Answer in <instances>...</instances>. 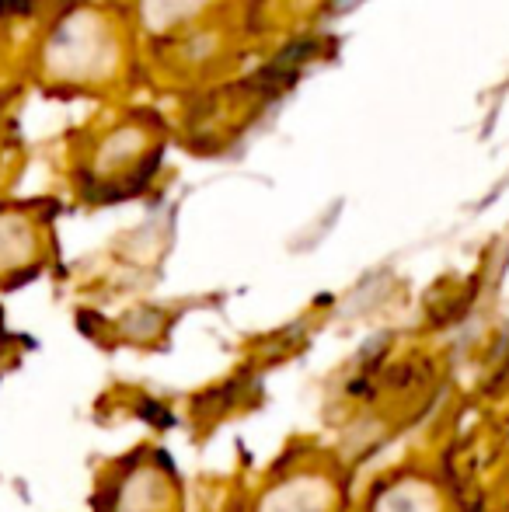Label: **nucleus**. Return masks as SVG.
<instances>
[{
    "instance_id": "1",
    "label": "nucleus",
    "mask_w": 509,
    "mask_h": 512,
    "mask_svg": "<svg viewBox=\"0 0 509 512\" xmlns=\"http://www.w3.org/2000/svg\"><path fill=\"white\" fill-rule=\"evenodd\" d=\"M182 492L164 457H133L112 464L98 481V512H178Z\"/></svg>"
},
{
    "instance_id": "2",
    "label": "nucleus",
    "mask_w": 509,
    "mask_h": 512,
    "mask_svg": "<svg viewBox=\"0 0 509 512\" xmlns=\"http://www.w3.org/2000/svg\"><path fill=\"white\" fill-rule=\"evenodd\" d=\"M342 474L328 464H293L262 481L248 512H342Z\"/></svg>"
},
{
    "instance_id": "3",
    "label": "nucleus",
    "mask_w": 509,
    "mask_h": 512,
    "mask_svg": "<svg viewBox=\"0 0 509 512\" xmlns=\"http://www.w3.org/2000/svg\"><path fill=\"white\" fill-rule=\"evenodd\" d=\"M360 512H447V495L429 474L391 471L370 485Z\"/></svg>"
},
{
    "instance_id": "4",
    "label": "nucleus",
    "mask_w": 509,
    "mask_h": 512,
    "mask_svg": "<svg viewBox=\"0 0 509 512\" xmlns=\"http://www.w3.org/2000/svg\"><path fill=\"white\" fill-rule=\"evenodd\" d=\"M42 262V237L21 213H0V283L32 276Z\"/></svg>"
}]
</instances>
